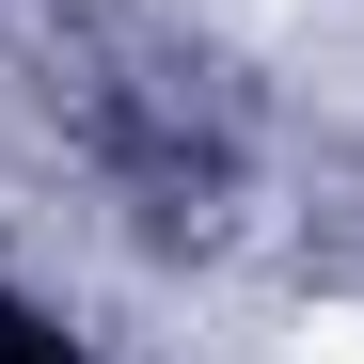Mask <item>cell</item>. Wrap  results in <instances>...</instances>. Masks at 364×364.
<instances>
[{
	"label": "cell",
	"mask_w": 364,
	"mask_h": 364,
	"mask_svg": "<svg viewBox=\"0 0 364 364\" xmlns=\"http://www.w3.org/2000/svg\"><path fill=\"white\" fill-rule=\"evenodd\" d=\"M285 364H364V301H317V317L285 333Z\"/></svg>",
	"instance_id": "obj_1"
}]
</instances>
